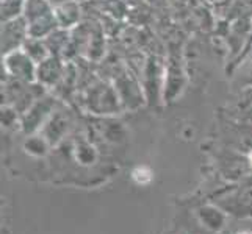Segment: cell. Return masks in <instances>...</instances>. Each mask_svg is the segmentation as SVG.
<instances>
[{"instance_id": "obj_1", "label": "cell", "mask_w": 252, "mask_h": 234, "mask_svg": "<svg viewBox=\"0 0 252 234\" xmlns=\"http://www.w3.org/2000/svg\"><path fill=\"white\" fill-rule=\"evenodd\" d=\"M133 180L138 184H147L152 180V172L146 167H138L133 170Z\"/></svg>"}, {"instance_id": "obj_2", "label": "cell", "mask_w": 252, "mask_h": 234, "mask_svg": "<svg viewBox=\"0 0 252 234\" xmlns=\"http://www.w3.org/2000/svg\"><path fill=\"white\" fill-rule=\"evenodd\" d=\"M251 161H252V156H251Z\"/></svg>"}, {"instance_id": "obj_3", "label": "cell", "mask_w": 252, "mask_h": 234, "mask_svg": "<svg viewBox=\"0 0 252 234\" xmlns=\"http://www.w3.org/2000/svg\"><path fill=\"white\" fill-rule=\"evenodd\" d=\"M243 234H248V233H243Z\"/></svg>"}]
</instances>
